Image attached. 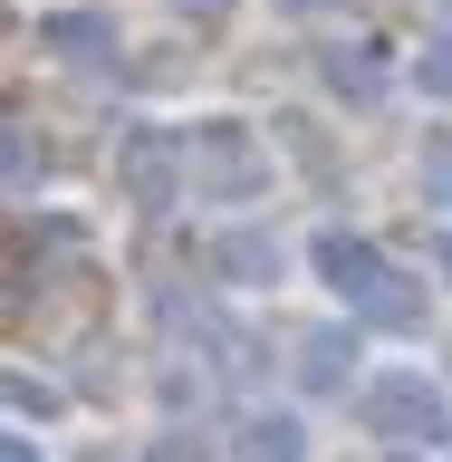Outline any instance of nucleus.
Masks as SVG:
<instances>
[{
	"instance_id": "obj_1",
	"label": "nucleus",
	"mask_w": 452,
	"mask_h": 462,
	"mask_svg": "<svg viewBox=\"0 0 452 462\" xmlns=\"http://www.w3.org/2000/svg\"><path fill=\"white\" fill-rule=\"evenodd\" d=\"M183 173H193L202 202H251V193H270V144L241 116H193L183 125Z\"/></svg>"
},
{
	"instance_id": "obj_2",
	"label": "nucleus",
	"mask_w": 452,
	"mask_h": 462,
	"mask_svg": "<svg viewBox=\"0 0 452 462\" xmlns=\"http://www.w3.org/2000/svg\"><path fill=\"white\" fill-rule=\"evenodd\" d=\"M356 414H366V433H395V443H443L452 433V404H443V385L424 366H375Z\"/></svg>"
},
{
	"instance_id": "obj_3",
	"label": "nucleus",
	"mask_w": 452,
	"mask_h": 462,
	"mask_svg": "<svg viewBox=\"0 0 452 462\" xmlns=\"http://www.w3.org/2000/svg\"><path fill=\"white\" fill-rule=\"evenodd\" d=\"M309 260H318V280L337 289L346 309H375V289L395 280V270H385V251H375L366 231H318V251H309Z\"/></svg>"
},
{
	"instance_id": "obj_4",
	"label": "nucleus",
	"mask_w": 452,
	"mask_h": 462,
	"mask_svg": "<svg viewBox=\"0 0 452 462\" xmlns=\"http://www.w3.org/2000/svg\"><path fill=\"white\" fill-rule=\"evenodd\" d=\"M231 462H309V424H299V414H270V404H260V414H241V424H231Z\"/></svg>"
},
{
	"instance_id": "obj_5",
	"label": "nucleus",
	"mask_w": 452,
	"mask_h": 462,
	"mask_svg": "<svg viewBox=\"0 0 452 462\" xmlns=\"http://www.w3.org/2000/svg\"><path fill=\"white\" fill-rule=\"evenodd\" d=\"M212 270H222L231 289H270V280H280V241H260V231H231V241H212Z\"/></svg>"
},
{
	"instance_id": "obj_6",
	"label": "nucleus",
	"mask_w": 452,
	"mask_h": 462,
	"mask_svg": "<svg viewBox=\"0 0 452 462\" xmlns=\"http://www.w3.org/2000/svg\"><path fill=\"white\" fill-rule=\"evenodd\" d=\"M173 154H183V135H173ZM173 154H164L154 135H125V183H135V202H144V212L173 193Z\"/></svg>"
},
{
	"instance_id": "obj_7",
	"label": "nucleus",
	"mask_w": 452,
	"mask_h": 462,
	"mask_svg": "<svg viewBox=\"0 0 452 462\" xmlns=\"http://www.w3.org/2000/svg\"><path fill=\"white\" fill-rule=\"evenodd\" d=\"M299 375H309V385H346V375H356V328H318V337H299Z\"/></svg>"
},
{
	"instance_id": "obj_8",
	"label": "nucleus",
	"mask_w": 452,
	"mask_h": 462,
	"mask_svg": "<svg viewBox=\"0 0 452 462\" xmlns=\"http://www.w3.org/2000/svg\"><path fill=\"white\" fill-rule=\"evenodd\" d=\"M39 39H49L58 58H87V49L115 39V20H97V10H58V20H39Z\"/></svg>"
},
{
	"instance_id": "obj_9",
	"label": "nucleus",
	"mask_w": 452,
	"mask_h": 462,
	"mask_svg": "<svg viewBox=\"0 0 452 462\" xmlns=\"http://www.w3.org/2000/svg\"><path fill=\"white\" fill-rule=\"evenodd\" d=\"M327 87H337V97H375V87H385V58H366V49H327Z\"/></svg>"
},
{
	"instance_id": "obj_10",
	"label": "nucleus",
	"mask_w": 452,
	"mask_h": 462,
	"mask_svg": "<svg viewBox=\"0 0 452 462\" xmlns=\"http://www.w3.org/2000/svg\"><path fill=\"white\" fill-rule=\"evenodd\" d=\"M414 78H424L433 97H452V39H433V49H424V68H414Z\"/></svg>"
},
{
	"instance_id": "obj_11",
	"label": "nucleus",
	"mask_w": 452,
	"mask_h": 462,
	"mask_svg": "<svg viewBox=\"0 0 452 462\" xmlns=\"http://www.w3.org/2000/svg\"><path fill=\"white\" fill-rule=\"evenodd\" d=\"M424 173H433V193L452 202V135H433V154H424Z\"/></svg>"
},
{
	"instance_id": "obj_12",
	"label": "nucleus",
	"mask_w": 452,
	"mask_h": 462,
	"mask_svg": "<svg viewBox=\"0 0 452 462\" xmlns=\"http://www.w3.org/2000/svg\"><path fill=\"white\" fill-rule=\"evenodd\" d=\"M154 462H202V443H183V433H164V443H154Z\"/></svg>"
},
{
	"instance_id": "obj_13",
	"label": "nucleus",
	"mask_w": 452,
	"mask_h": 462,
	"mask_svg": "<svg viewBox=\"0 0 452 462\" xmlns=\"http://www.w3.org/2000/svg\"><path fill=\"white\" fill-rule=\"evenodd\" d=\"M280 10H299V20H318V10H337V0H280Z\"/></svg>"
},
{
	"instance_id": "obj_14",
	"label": "nucleus",
	"mask_w": 452,
	"mask_h": 462,
	"mask_svg": "<svg viewBox=\"0 0 452 462\" xmlns=\"http://www.w3.org/2000/svg\"><path fill=\"white\" fill-rule=\"evenodd\" d=\"M443 270H452V260H443Z\"/></svg>"
}]
</instances>
